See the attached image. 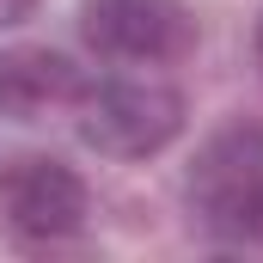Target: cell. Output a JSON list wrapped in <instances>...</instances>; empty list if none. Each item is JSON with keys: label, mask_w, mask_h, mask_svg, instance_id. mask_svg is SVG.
<instances>
[{"label": "cell", "mask_w": 263, "mask_h": 263, "mask_svg": "<svg viewBox=\"0 0 263 263\" xmlns=\"http://www.w3.org/2000/svg\"><path fill=\"white\" fill-rule=\"evenodd\" d=\"M190 208L214 239H263V123H227L196 147Z\"/></svg>", "instance_id": "1"}, {"label": "cell", "mask_w": 263, "mask_h": 263, "mask_svg": "<svg viewBox=\"0 0 263 263\" xmlns=\"http://www.w3.org/2000/svg\"><path fill=\"white\" fill-rule=\"evenodd\" d=\"M80 141L104 159H153L184 135V92L165 80H104L73 98Z\"/></svg>", "instance_id": "2"}, {"label": "cell", "mask_w": 263, "mask_h": 263, "mask_svg": "<svg viewBox=\"0 0 263 263\" xmlns=\"http://www.w3.org/2000/svg\"><path fill=\"white\" fill-rule=\"evenodd\" d=\"M251 49H257V67H263V12H257V37H251Z\"/></svg>", "instance_id": "7"}, {"label": "cell", "mask_w": 263, "mask_h": 263, "mask_svg": "<svg viewBox=\"0 0 263 263\" xmlns=\"http://www.w3.org/2000/svg\"><path fill=\"white\" fill-rule=\"evenodd\" d=\"M37 12V0H0V31H12V25H25Z\"/></svg>", "instance_id": "6"}, {"label": "cell", "mask_w": 263, "mask_h": 263, "mask_svg": "<svg viewBox=\"0 0 263 263\" xmlns=\"http://www.w3.org/2000/svg\"><path fill=\"white\" fill-rule=\"evenodd\" d=\"M80 31L104 62L165 67L196 49V12L184 0H80Z\"/></svg>", "instance_id": "4"}, {"label": "cell", "mask_w": 263, "mask_h": 263, "mask_svg": "<svg viewBox=\"0 0 263 263\" xmlns=\"http://www.w3.org/2000/svg\"><path fill=\"white\" fill-rule=\"evenodd\" d=\"M92 214L86 196V178L49 159V153H18V159H0V227L25 245H55L73 239Z\"/></svg>", "instance_id": "3"}, {"label": "cell", "mask_w": 263, "mask_h": 263, "mask_svg": "<svg viewBox=\"0 0 263 263\" xmlns=\"http://www.w3.org/2000/svg\"><path fill=\"white\" fill-rule=\"evenodd\" d=\"M86 92L80 67L55 55V49H0V117H43V110H62Z\"/></svg>", "instance_id": "5"}]
</instances>
